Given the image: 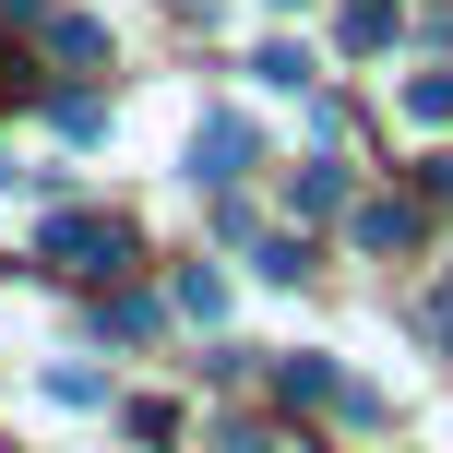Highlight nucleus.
Segmentation results:
<instances>
[{"label": "nucleus", "instance_id": "obj_1", "mask_svg": "<svg viewBox=\"0 0 453 453\" xmlns=\"http://www.w3.org/2000/svg\"><path fill=\"white\" fill-rule=\"evenodd\" d=\"M36 263H48V274H119V263H132V239H119V215H48Z\"/></svg>", "mask_w": 453, "mask_h": 453}, {"label": "nucleus", "instance_id": "obj_2", "mask_svg": "<svg viewBox=\"0 0 453 453\" xmlns=\"http://www.w3.org/2000/svg\"><path fill=\"white\" fill-rule=\"evenodd\" d=\"M250 156H263V143H250V119H239V108H215L203 132H191V180H239Z\"/></svg>", "mask_w": 453, "mask_h": 453}, {"label": "nucleus", "instance_id": "obj_3", "mask_svg": "<svg viewBox=\"0 0 453 453\" xmlns=\"http://www.w3.org/2000/svg\"><path fill=\"white\" fill-rule=\"evenodd\" d=\"M274 394H287V406H322V394H346V382H334L322 346H298V358H274Z\"/></svg>", "mask_w": 453, "mask_h": 453}, {"label": "nucleus", "instance_id": "obj_4", "mask_svg": "<svg viewBox=\"0 0 453 453\" xmlns=\"http://www.w3.org/2000/svg\"><path fill=\"white\" fill-rule=\"evenodd\" d=\"M48 60H108V24L96 12H48Z\"/></svg>", "mask_w": 453, "mask_h": 453}, {"label": "nucleus", "instance_id": "obj_5", "mask_svg": "<svg viewBox=\"0 0 453 453\" xmlns=\"http://www.w3.org/2000/svg\"><path fill=\"white\" fill-rule=\"evenodd\" d=\"M287 203H298V215H334V203H346V167H334V156H311V167L287 180Z\"/></svg>", "mask_w": 453, "mask_h": 453}, {"label": "nucleus", "instance_id": "obj_6", "mask_svg": "<svg viewBox=\"0 0 453 453\" xmlns=\"http://www.w3.org/2000/svg\"><path fill=\"white\" fill-rule=\"evenodd\" d=\"M418 239V203H358V250H406Z\"/></svg>", "mask_w": 453, "mask_h": 453}, {"label": "nucleus", "instance_id": "obj_7", "mask_svg": "<svg viewBox=\"0 0 453 453\" xmlns=\"http://www.w3.org/2000/svg\"><path fill=\"white\" fill-rule=\"evenodd\" d=\"M250 72H263L274 96H298V84H311V48H287V36H274V48H263V60H250Z\"/></svg>", "mask_w": 453, "mask_h": 453}, {"label": "nucleus", "instance_id": "obj_8", "mask_svg": "<svg viewBox=\"0 0 453 453\" xmlns=\"http://www.w3.org/2000/svg\"><path fill=\"white\" fill-rule=\"evenodd\" d=\"M250 274H274V287H298V274H311V239H263V250H250Z\"/></svg>", "mask_w": 453, "mask_h": 453}, {"label": "nucleus", "instance_id": "obj_9", "mask_svg": "<svg viewBox=\"0 0 453 453\" xmlns=\"http://www.w3.org/2000/svg\"><path fill=\"white\" fill-rule=\"evenodd\" d=\"M346 48H358V60H370V48H394V0H358V12H346Z\"/></svg>", "mask_w": 453, "mask_h": 453}, {"label": "nucleus", "instance_id": "obj_10", "mask_svg": "<svg viewBox=\"0 0 453 453\" xmlns=\"http://www.w3.org/2000/svg\"><path fill=\"white\" fill-rule=\"evenodd\" d=\"M406 119H430V132H441V119H453V72H418V84H406Z\"/></svg>", "mask_w": 453, "mask_h": 453}, {"label": "nucleus", "instance_id": "obj_11", "mask_svg": "<svg viewBox=\"0 0 453 453\" xmlns=\"http://www.w3.org/2000/svg\"><path fill=\"white\" fill-rule=\"evenodd\" d=\"M180 311H191V322H215V311H226V274L191 263V274H180Z\"/></svg>", "mask_w": 453, "mask_h": 453}, {"label": "nucleus", "instance_id": "obj_12", "mask_svg": "<svg viewBox=\"0 0 453 453\" xmlns=\"http://www.w3.org/2000/svg\"><path fill=\"white\" fill-rule=\"evenodd\" d=\"M0 24H48V0H0Z\"/></svg>", "mask_w": 453, "mask_h": 453}, {"label": "nucleus", "instance_id": "obj_13", "mask_svg": "<svg viewBox=\"0 0 453 453\" xmlns=\"http://www.w3.org/2000/svg\"><path fill=\"white\" fill-rule=\"evenodd\" d=\"M180 12H215V0H180Z\"/></svg>", "mask_w": 453, "mask_h": 453}, {"label": "nucleus", "instance_id": "obj_14", "mask_svg": "<svg viewBox=\"0 0 453 453\" xmlns=\"http://www.w3.org/2000/svg\"><path fill=\"white\" fill-rule=\"evenodd\" d=\"M0 96H12V72H0Z\"/></svg>", "mask_w": 453, "mask_h": 453}]
</instances>
